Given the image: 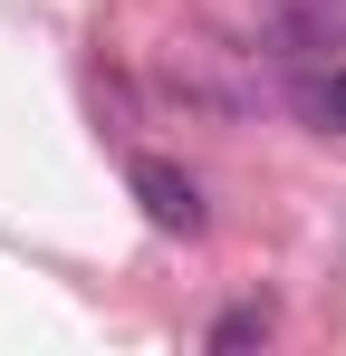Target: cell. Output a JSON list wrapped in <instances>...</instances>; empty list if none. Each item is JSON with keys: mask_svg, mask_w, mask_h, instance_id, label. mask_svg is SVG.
<instances>
[{"mask_svg": "<svg viewBox=\"0 0 346 356\" xmlns=\"http://www.w3.org/2000/svg\"><path fill=\"white\" fill-rule=\"evenodd\" d=\"M270 327H279V308H270V298H240V308L212 318V337H202V347H212V356H240V347H270Z\"/></svg>", "mask_w": 346, "mask_h": 356, "instance_id": "3957f363", "label": "cell"}, {"mask_svg": "<svg viewBox=\"0 0 346 356\" xmlns=\"http://www.w3.org/2000/svg\"><path fill=\"white\" fill-rule=\"evenodd\" d=\"M260 39L279 58H327L346 49V0H260Z\"/></svg>", "mask_w": 346, "mask_h": 356, "instance_id": "6da1fadb", "label": "cell"}, {"mask_svg": "<svg viewBox=\"0 0 346 356\" xmlns=\"http://www.w3.org/2000/svg\"><path fill=\"white\" fill-rule=\"evenodd\" d=\"M125 183H135V202H145L154 232H183V241L202 232V193H192V174H173V164H154V154H135Z\"/></svg>", "mask_w": 346, "mask_h": 356, "instance_id": "7a4b0ae2", "label": "cell"}, {"mask_svg": "<svg viewBox=\"0 0 346 356\" xmlns=\"http://www.w3.org/2000/svg\"><path fill=\"white\" fill-rule=\"evenodd\" d=\"M308 116H327V125H346V67H337V77H327V87H318V97H308Z\"/></svg>", "mask_w": 346, "mask_h": 356, "instance_id": "277c9868", "label": "cell"}]
</instances>
